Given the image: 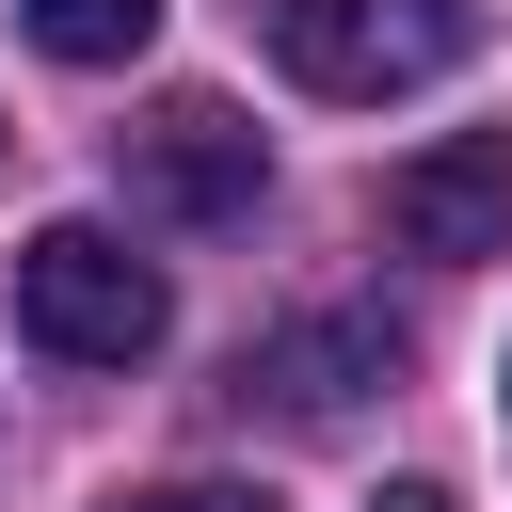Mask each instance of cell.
<instances>
[{
    "label": "cell",
    "instance_id": "6da1fadb",
    "mask_svg": "<svg viewBox=\"0 0 512 512\" xmlns=\"http://www.w3.org/2000/svg\"><path fill=\"white\" fill-rule=\"evenodd\" d=\"M16 320H32V352H64V368H144V352L176 336V288H160V256H128L112 224H32V240H16Z\"/></svg>",
    "mask_w": 512,
    "mask_h": 512
},
{
    "label": "cell",
    "instance_id": "7a4b0ae2",
    "mask_svg": "<svg viewBox=\"0 0 512 512\" xmlns=\"http://www.w3.org/2000/svg\"><path fill=\"white\" fill-rule=\"evenodd\" d=\"M256 32H272V64L304 96H416V80H448L480 48L464 0H256Z\"/></svg>",
    "mask_w": 512,
    "mask_h": 512
},
{
    "label": "cell",
    "instance_id": "3957f363",
    "mask_svg": "<svg viewBox=\"0 0 512 512\" xmlns=\"http://www.w3.org/2000/svg\"><path fill=\"white\" fill-rule=\"evenodd\" d=\"M384 240H400V256H448V272L512 256V128H448V144H416V160L384 176Z\"/></svg>",
    "mask_w": 512,
    "mask_h": 512
},
{
    "label": "cell",
    "instance_id": "277c9868",
    "mask_svg": "<svg viewBox=\"0 0 512 512\" xmlns=\"http://www.w3.org/2000/svg\"><path fill=\"white\" fill-rule=\"evenodd\" d=\"M128 192H144L160 224H240V208L272 192V144H256L224 96H160V112L128 128Z\"/></svg>",
    "mask_w": 512,
    "mask_h": 512
},
{
    "label": "cell",
    "instance_id": "5b68a950",
    "mask_svg": "<svg viewBox=\"0 0 512 512\" xmlns=\"http://www.w3.org/2000/svg\"><path fill=\"white\" fill-rule=\"evenodd\" d=\"M384 368H400V336H384L368 304H336V320H288V336H256V352H240V400H272V416H304V432H320V416H352Z\"/></svg>",
    "mask_w": 512,
    "mask_h": 512
},
{
    "label": "cell",
    "instance_id": "8992f818",
    "mask_svg": "<svg viewBox=\"0 0 512 512\" xmlns=\"http://www.w3.org/2000/svg\"><path fill=\"white\" fill-rule=\"evenodd\" d=\"M32 48L48 64H144L160 48V0H32Z\"/></svg>",
    "mask_w": 512,
    "mask_h": 512
},
{
    "label": "cell",
    "instance_id": "52a82bcc",
    "mask_svg": "<svg viewBox=\"0 0 512 512\" xmlns=\"http://www.w3.org/2000/svg\"><path fill=\"white\" fill-rule=\"evenodd\" d=\"M112 512H272L256 480H144V496H112Z\"/></svg>",
    "mask_w": 512,
    "mask_h": 512
},
{
    "label": "cell",
    "instance_id": "ba28073f",
    "mask_svg": "<svg viewBox=\"0 0 512 512\" xmlns=\"http://www.w3.org/2000/svg\"><path fill=\"white\" fill-rule=\"evenodd\" d=\"M384 512H448V496H432V480H400V496H384Z\"/></svg>",
    "mask_w": 512,
    "mask_h": 512
},
{
    "label": "cell",
    "instance_id": "9c48e42d",
    "mask_svg": "<svg viewBox=\"0 0 512 512\" xmlns=\"http://www.w3.org/2000/svg\"><path fill=\"white\" fill-rule=\"evenodd\" d=\"M496 416H512V384H496Z\"/></svg>",
    "mask_w": 512,
    "mask_h": 512
}]
</instances>
